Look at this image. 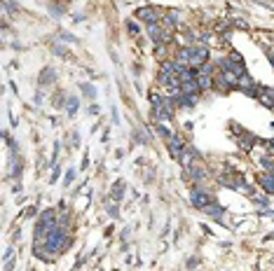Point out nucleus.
<instances>
[{
    "label": "nucleus",
    "instance_id": "6",
    "mask_svg": "<svg viewBox=\"0 0 274 271\" xmlns=\"http://www.w3.org/2000/svg\"><path fill=\"white\" fill-rule=\"evenodd\" d=\"M204 215H209V217H213V220H218V222H223V217H225V208H223L220 203L213 201L211 206H206V208H204Z\"/></svg>",
    "mask_w": 274,
    "mask_h": 271
},
{
    "label": "nucleus",
    "instance_id": "1",
    "mask_svg": "<svg viewBox=\"0 0 274 271\" xmlns=\"http://www.w3.org/2000/svg\"><path fill=\"white\" fill-rule=\"evenodd\" d=\"M190 201H192V206L195 208H199V210H204L206 206H211L216 199H213V194L209 190H204L202 185H195L192 187V192H190Z\"/></svg>",
    "mask_w": 274,
    "mask_h": 271
},
{
    "label": "nucleus",
    "instance_id": "5",
    "mask_svg": "<svg viewBox=\"0 0 274 271\" xmlns=\"http://www.w3.org/2000/svg\"><path fill=\"white\" fill-rule=\"evenodd\" d=\"M136 17L141 21H145V24H159V12L155 7H138Z\"/></svg>",
    "mask_w": 274,
    "mask_h": 271
},
{
    "label": "nucleus",
    "instance_id": "10",
    "mask_svg": "<svg viewBox=\"0 0 274 271\" xmlns=\"http://www.w3.org/2000/svg\"><path fill=\"white\" fill-rule=\"evenodd\" d=\"M77 108H80V101H77L75 96H68V101H66V112L73 117L77 112Z\"/></svg>",
    "mask_w": 274,
    "mask_h": 271
},
{
    "label": "nucleus",
    "instance_id": "9",
    "mask_svg": "<svg viewBox=\"0 0 274 271\" xmlns=\"http://www.w3.org/2000/svg\"><path fill=\"white\" fill-rule=\"evenodd\" d=\"M122 197H124V180H117L113 185V190H110V199L117 203V201H122Z\"/></svg>",
    "mask_w": 274,
    "mask_h": 271
},
{
    "label": "nucleus",
    "instance_id": "2",
    "mask_svg": "<svg viewBox=\"0 0 274 271\" xmlns=\"http://www.w3.org/2000/svg\"><path fill=\"white\" fill-rule=\"evenodd\" d=\"M166 148H169V152H171L173 159H180V157H183V152L188 150V141H185V136L173 133L171 138L166 141Z\"/></svg>",
    "mask_w": 274,
    "mask_h": 271
},
{
    "label": "nucleus",
    "instance_id": "12",
    "mask_svg": "<svg viewBox=\"0 0 274 271\" xmlns=\"http://www.w3.org/2000/svg\"><path fill=\"white\" fill-rule=\"evenodd\" d=\"M106 210H108V215H110V217H117V215H120V210H117V203H115V201H113V203L108 201V206H106Z\"/></svg>",
    "mask_w": 274,
    "mask_h": 271
},
{
    "label": "nucleus",
    "instance_id": "8",
    "mask_svg": "<svg viewBox=\"0 0 274 271\" xmlns=\"http://www.w3.org/2000/svg\"><path fill=\"white\" fill-rule=\"evenodd\" d=\"M54 80H56V73L52 70V68H45V70L40 73V77H38V84H40V87H49Z\"/></svg>",
    "mask_w": 274,
    "mask_h": 271
},
{
    "label": "nucleus",
    "instance_id": "17",
    "mask_svg": "<svg viewBox=\"0 0 274 271\" xmlns=\"http://www.w3.org/2000/svg\"><path fill=\"white\" fill-rule=\"evenodd\" d=\"M70 180H75V171H73V169H70L68 176H66V185H70Z\"/></svg>",
    "mask_w": 274,
    "mask_h": 271
},
{
    "label": "nucleus",
    "instance_id": "15",
    "mask_svg": "<svg viewBox=\"0 0 274 271\" xmlns=\"http://www.w3.org/2000/svg\"><path fill=\"white\" fill-rule=\"evenodd\" d=\"M52 52L59 54V56H63V54H66V47H61V45H52Z\"/></svg>",
    "mask_w": 274,
    "mask_h": 271
},
{
    "label": "nucleus",
    "instance_id": "7",
    "mask_svg": "<svg viewBox=\"0 0 274 271\" xmlns=\"http://www.w3.org/2000/svg\"><path fill=\"white\" fill-rule=\"evenodd\" d=\"M260 103L267 105V108H274V89L272 87H260Z\"/></svg>",
    "mask_w": 274,
    "mask_h": 271
},
{
    "label": "nucleus",
    "instance_id": "4",
    "mask_svg": "<svg viewBox=\"0 0 274 271\" xmlns=\"http://www.w3.org/2000/svg\"><path fill=\"white\" fill-rule=\"evenodd\" d=\"M258 185L262 187V192H265L267 197H272L274 194V173L272 171H262V173H258Z\"/></svg>",
    "mask_w": 274,
    "mask_h": 271
},
{
    "label": "nucleus",
    "instance_id": "3",
    "mask_svg": "<svg viewBox=\"0 0 274 271\" xmlns=\"http://www.w3.org/2000/svg\"><path fill=\"white\" fill-rule=\"evenodd\" d=\"M185 173H188V176H183V178L192 180L195 185H202L206 178H209V171H206V166H199V164H192L190 169H185Z\"/></svg>",
    "mask_w": 274,
    "mask_h": 271
},
{
    "label": "nucleus",
    "instance_id": "13",
    "mask_svg": "<svg viewBox=\"0 0 274 271\" xmlns=\"http://www.w3.org/2000/svg\"><path fill=\"white\" fill-rule=\"evenodd\" d=\"M82 91L89 96V98H94V96H96V89L92 87V84H82Z\"/></svg>",
    "mask_w": 274,
    "mask_h": 271
},
{
    "label": "nucleus",
    "instance_id": "16",
    "mask_svg": "<svg viewBox=\"0 0 274 271\" xmlns=\"http://www.w3.org/2000/svg\"><path fill=\"white\" fill-rule=\"evenodd\" d=\"M265 145H267V150H269L267 155H272V157H274V138H272V141H265Z\"/></svg>",
    "mask_w": 274,
    "mask_h": 271
},
{
    "label": "nucleus",
    "instance_id": "11",
    "mask_svg": "<svg viewBox=\"0 0 274 271\" xmlns=\"http://www.w3.org/2000/svg\"><path fill=\"white\" fill-rule=\"evenodd\" d=\"M199 73L202 75H216V63H211V61L202 63V66H199Z\"/></svg>",
    "mask_w": 274,
    "mask_h": 271
},
{
    "label": "nucleus",
    "instance_id": "14",
    "mask_svg": "<svg viewBox=\"0 0 274 271\" xmlns=\"http://www.w3.org/2000/svg\"><path fill=\"white\" fill-rule=\"evenodd\" d=\"M127 31H129L131 35H138V26L134 24V21H127Z\"/></svg>",
    "mask_w": 274,
    "mask_h": 271
},
{
    "label": "nucleus",
    "instance_id": "18",
    "mask_svg": "<svg viewBox=\"0 0 274 271\" xmlns=\"http://www.w3.org/2000/svg\"><path fill=\"white\" fill-rule=\"evenodd\" d=\"M14 269V262H7V264H5V271H12Z\"/></svg>",
    "mask_w": 274,
    "mask_h": 271
}]
</instances>
